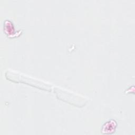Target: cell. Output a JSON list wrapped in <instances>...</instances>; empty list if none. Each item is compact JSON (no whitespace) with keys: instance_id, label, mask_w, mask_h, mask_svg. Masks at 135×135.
Wrapping results in <instances>:
<instances>
[{"instance_id":"obj_1","label":"cell","mask_w":135,"mask_h":135,"mask_svg":"<svg viewBox=\"0 0 135 135\" xmlns=\"http://www.w3.org/2000/svg\"><path fill=\"white\" fill-rule=\"evenodd\" d=\"M5 76L7 79L14 82H21L24 83L31 85L41 89L50 90L51 85L45 82L35 79L30 76L23 75L22 74L15 72L12 71H7L5 73Z\"/></svg>"},{"instance_id":"obj_2","label":"cell","mask_w":135,"mask_h":135,"mask_svg":"<svg viewBox=\"0 0 135 135\" xmlns=\"http://www.w3.org/2000/svg\"><path fill=\"white\" fill-rule=\"evenodd\" d=\"M54 92L60 99L75 105L82 106L85 105L86 102L85 98L81 97L80 95L70 92L65 90L56 88L54 89Z\"/></svg>"},{"instance_id":"obj_3","label":"cell","mask_w":135,"mask_h":135,"mask_svg":"<svg viewBox=\"0 0 135 135\" xmlns=\"http://www.w3.org/2000/svg\"><path fill=\"white\" fill-rule=\"evenodd\" d=\"M117 125L115 121L113 120H109L103 125L101 132L103 134H112L115 131Z\"/></svg>"},{"instance_id":"obj_4","label":"cell","mask_w":135,"mask_h":135,"mask_svg":"<svg viewBox=\"0 0 135 135\" xmlns=\"http://www.w3.org/2000/svg\"><path fill=\"white\" fill-rule=\"evenodd\" d=\"M4 30L7 34H12L14 33V27L12 23L10 21H6L4 24Z\"/></svg>"}]
</instances>
